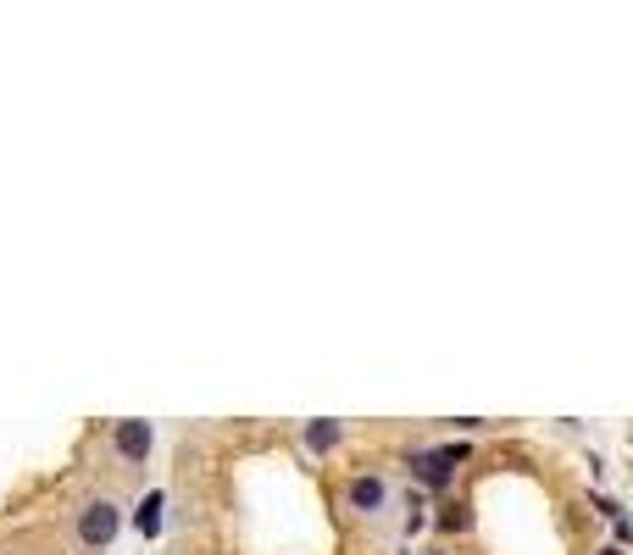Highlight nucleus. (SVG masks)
<instances>
[{
    "label": "nucleus",
    "mask_w": 633,
    "mask_h": 555,
    "mask_svg": "<svg viewBox=\"0 0 633 555\" xmlns=\"http://www.w3.org/2000/svg\"><path fill=\"white\" fill-rule=\"evenodd\" d=\"M123 533V500L117 495H89L78 506V544L83 550H106Z\"/></svg>",
    "instance_id": "nucleus-1"
},
{
    "label": "nucleus",
    "mask_w": 633,
    "mask_h": 555,
    "mask_svg": "<svg viewBox=\"0 0 633 555\" xmlns=\"http://www.w3.org/2000/svg\"><path fill=\"white\" fill-rule=\"evenodd\" d=\"M467 450L462 444H439V450H411V478L428 484V489H450V478H456V461Z\"/></svg>",
    "instance_id": "nucleus-2"
},
{
    "label": "nucleus",
    "mask_w": 633,
    "mask_h": 555,
    "mask_svg": "<svg viewBox=\"0 0 633 555\" xmlns=\"http://www.w3.org/2000/svg\"><path fill=\"white\" fill-rule=\"evenodd\" d=\"M112 450H117V461H128V467H145L150 450H156V428L145 417H123V422H112Z\"/></svg>",
    "instance_id": "nucleus-3"
},
{
    "label": "nucleus",
    "mask_w": 633,
    "mask_h": 555,
    "mask_svg": "<svg viewBox=\"0 0 633 555\" xmlns=\"http://www.w3.org/2000/svg\"><path fill=\"white\" fill-rule=\"evenodd\" d=\"M344 506H350L355 517H384V511H389V478L355 473V478L344 484Z\"/></svg>",
    "instance_id": "nucleus-4"
},
{
    "label": "nucleus",
    "mask_w": 633,
    "mask_h": 555,
    "mask_svg": "<svg viewBox=\"0 0 633 555\" xmlns=\"http://www.w3.org/2000/svg\"><path fill=\"white\" fill-rule=\"evenodd\" d=\"M339 439H344V422H334V417H317V422H306V428H301V444H306L312 455L339 450Z\"/></svg>",
    "instance_id": "nucleus-5"
},
{
    "label": "nucleus",
    "mask_w": 633,
    "mask_h": 555,
    "mask_svg": "<svg viewBox=\"0 0 633 555\" xmlns=\"http://www.w3.org/2000/svg\"><path fill=\"white\" fill-rule=\"evenodd\" d=\"M161 500H167L161 489H150V495L139 500V511H134V528H139V539H156V533H161Z\"/></svg>",
    "instance_id": "nucleus-6"
},
{
    "label": "nucleus",
    "mask_w": 633,
    "mask_h": 555,
    "mask_svg": "<svg viewBox=\"0 0 633 555\" xmlns=\"http://www.w3.org/2000/svg\"><path fill=\"white\" fill-rule=\"evenodd\" d=\"M467 528H473V511H467L462 500L439 511V533H467Z\"/></svg>",
    "instance_id": "nucleus-7"
}]
</instances>
